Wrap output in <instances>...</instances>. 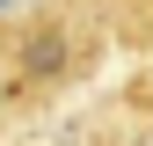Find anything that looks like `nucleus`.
<instances>
[{
	"mask_svg": "<svg viewBox=\"0 0 153 146\" xmlns=\"http://www.w3.org/2000/svg\"><path fill=\"white\" fill-rule=\"evenodd\" d=\"M95 51H102V15L73 7V0L22 15L0 36V117H29L51 95H66L95 66Z\"/></svg>",
	"mask_w": 153,
	"mask_h": 146,
	"instance_id": "f257e3e1",
	"label": "nucleus"
}]
</instances>
